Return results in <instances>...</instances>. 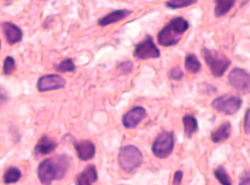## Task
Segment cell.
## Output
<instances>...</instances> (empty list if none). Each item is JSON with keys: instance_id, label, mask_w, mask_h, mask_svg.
I'll return each instance as SVG.
<instances>
[{"instance_id": "obj_12", "label": "cell", "mask_w": 250, "mask_h": 185, "mask_svg": "<svg viewBox=\"0 0 250 185\" xmlns=\"http://www.w3.org/2000/svg\"><path fill=\"white\" fill-rule=\"evenodd\" d=\"M74 146L79 158L84 161L92 159L96 153L94 144L90 140H83L75 141Z\"/></svg>"}, {"instance_id": "obj_22", "label": "cell", "mask_w": 250, "mask_h": 185, "mask_svg": "<svg viewBox=\"0 0 250 185\" xmlns=\"http://www.w3.org/2000/svg\"><path fill=\"white\" fill-rule=\"evenodd\" d=\"M198 0H169L166 3L167 7L171 9H178L193 5Z\"/></svg>"}, {"instance_id": "obj_30", "label": "cell", "mask_w": 250, "mask_h": 185, "mask_svg": "<svg viewBox=\"0 0 250 185\" xmlns=\"http://www.w3.org/2000/svg\"><path fill=\"white\" fill-rule=\"evenodd\" d=\"M250 174L249 173H246L242 176L240 179V185H249L250 184Z\"/></svg>"}, {"instance_id": "obj_28", "label": "cell", "mask_w": 250, "mask_h": 185, "mask_svg": "<svg viewBox=\"0 0 250 185\" xmlns=\"http://www.w3.org/2000/svg\"><path fill=\"white\" fill-rule=\"evenodd\" d=\"M244 130L246 134L250 133V109H248L245 113L244 120Z\"/></svg>"}, {"instance_id": "obj_27", "label": "cell", "mask_w": 250, "mask_h": 185, "mask_svg": "<svg viewBox=\"0 0 250 185\" xmlns=\"http://www.w3.org/2000/svg\"><path fill=\"white\" fill-rule=\"evenodd\" d=\"M9 100V95L6 89L0 85V105L6 103Z\"/></svg>"}, {"instance_id": "obj_5", "label": "cell", "mask_w": 250, "mask_h": 185, "mask_svg": "<svg viewBox=\"0 0 250 185\" xmlns=\"http://www.w3.org/2000/svg\"><path fill=\"white\" fill-rule=\"evenodd\" d=\"M242 104V100L239 96L226 94L214 99L211 105L218 112L232 115L239 110Z\"/></svg>"}, {"instance_id": "obj_6", "label": "cell", "mask_w": 250, "mask_h": 185, "mask_svg": "<svg viewBox=\"0 0 250 185\" xmlns=\"http://www.w3.org/2000/svg\"><path fill=\"white\" fill-rule=\"evenodd\" d=\"M174 145L173 133L163 131L160 133L154 140L152 145V152L155 157L164 159L171 153Z\"/></svg>"}, {"instance_id": "obj_19", "label": "cell", "mask_w": 250, "mask_h": 185, "mask_svg": "<svg viewBox=\"0 0 250 185\" xmlns=\"http://www.w3.org/2000/svg\"><path fill=\"white\" fill-rule=\"evenodd\" d=\"M185 67L188 72L196 74L200 70L201 64L195 54H189L185 58Z\"/></svg>"}, {"instance_id": "obj_20", "label": "cell", "mask_w": 250, "mask_h": 185, "mask_svg": "<svg viewBox=\"0 0 250 185\" xmlns=\"http://www.w3.org/2000/svg\"><path fill=\"white\" fill-rule=\"evenodd\" d=\"M22 176L21 170L15 166L9 167L5 172L3 176V182L5 184L17 183Z\"/></svg>"}, {"instance_id": "obj_21", "label": "cell", "mask_w": 250, "mask_h": 185, "mask_svg": "<svg viewBox=\"0 0 250 185\" xmlns=\"http://www.w3.org/2000/svg\"><path fill=\"white\" fill-rule=\"evenodd\" d=\"M214 175L216 179L223 185H230L231 184V178L225 168L219 165L214 170Z\"/></svg>"}, {"instance_id": "obj_26", "label": "cell", "mask_w": 250, "mask_h": 185, "mask_svg": "<svg viewBox=\"0 0 250 185\" xmlns=\"http://www.w3.org/2000/svg\"><path fill=\"white\" fill-rule=\"evenodd\" d=\"M183 72L179 66H175L171 69L169 72V77L174 80H179L182 78Z\"/></svg>"}, {"instance_id": "obj_1", "label": "cell", "mask_w": 250, "mask_h": 185, "mask_svg": "<svg viewBox=\"0 0 250 185\" xmlns=\"http://www.w3.org/2000/svg\"><path fill=\"white\" fill-rule=\"evenodd\" d=\"M69 165L68 156L60 154L42 160L37 168V175L43 185H50L54 180H60L65 175Z\"/></svg>"}, {"instance_id": "obj_2", "label": "cell", "mask_w": 250, "mask_h": 185, "mask_svg": "<svg viewBox=\"0 0 250 185\" xmlns=\"http://www.w3.org/2000/svg\"><path fill=\"white\" fill-rule=\"evenodd\" d=\"M188 27V21L182 17L173 18L158 33V43L165 47L177 44Z\"/></svg>"}, {"instance_id": "obj_15", "label": "cell", "mask_w": 250, "mask_h": 185, "mask_svg": "<svg viewBox=\"0 0 250 185\" xmlns=\"http://www.w3.org/2000/svg\"><path fill=\"white\" fill-rule=\"evenodd\" d=\"M131 12L130 10L125 9L116 10L99 19L98 23L101 26H105L121 21Z\"/></svg>"}, {"instance_id": "obj_25", "label": "cell", "mask_w": 250, "mask_h": 185, "mask_svg": "<svg viewBox=\"0 0 250 185\" xmlns=\"http://www.w3.org/2000/svg\"><path fill=\"white\" fill-rule=\"evenodd\" d=\"M133 66L131 62L127 61L121 62L118 65V68L121 74H127L131 71Z\"/></svg>"}, {"instance_id": "obj_29", "label": "cell", "mask_w": 250, "mask_h": 185, "mask_svg": "<svg viewBox=\"0 0 250 185\" xmlns=\"http://www.w3.org/2000/svg\"><path fill=\"white\" fill-rule=\"evenodd\" d=\"M183 177V172L182 171L180 170L176 171L173 175L172 184L175 185L181 184Z\"/></svg>"}, {"instance_id": "obj_7", "label": "cell", "mask_w": 250, "mask_h": 185, "mask_svg": "<svg viewBox=\"0 0 250 185\" xmlns=\"http://www.w3.org/2000/svg\"><path fill=\"white\" fill-rule=\"evenodd\" d=\"M133 55L137 59L144 60L159 57L160 52L151 36L147 35L143 41L136 44Z\"/></svg>"}, {"instance_id": "obj_13", "label": "cell", "mask_w": 250, "mask_h": 185, "mask_svg": "<svg viewBox=\"0 0 250 185\" xmlns=\"http://www.w3.org/2000/svg\"><path fill=\"white\" fill-rule=\"evenodd\" d=\"M58 144L46 135H42L38 140L34 147V155L36 158L47 155L54 151Z\"/></svg>"}, {"instance_id": "obj_23", "label": "cell", "mask_w": 250, "mask_h": 185, "mask_svg": "<svg viewBox=\"0 0 250 185\" xmlns=\"http://www.w3.org/2000/svg\"><path fill=\"white\" fill-rule=\"evenodd\" d=\"M75 69V65L71 58L63 60L56 67V71L61 73L72 72Z\"/></svg>"}, {"instance_id": "obj_10", "label": "cell", "mask_w": 250, "mask_h": 185, "mask_svg": "<svg viewBox=\"0 0 250 185\" xmlns=\"http://www.w3.org/2000/svg\"><path fill=\"white\" fill-rule=\"evenodd\" d=\"M146 109L141 106H136L127 112L123 116V125L128 128L136 127L146 116Z\"/></svg>"}, {"instance_id": "obj_16", "label": "cell", "mask_w": 250, "mask_h": 185, "mask_svg": "<svg viewBox=\"0 0 250 185\" xmlns=\"http://www.w3.org/2000/svg\"><path fill=\"white\" fill-rule=\"evenodd\" d=\"M231 132V123L229 121H226L211 132L210 139L215 143H222L230 137Z\"/></svg>"}, {"instance_id": "obj_18", "label": "cell", "mask_w": 250, "mask_h": 185, "mask_svg": "<svg viewBox=\"0 0 250 185\" xmlns=\"http://www.w3.org/2000/svg\"><path fill=\"white\" fill-rule=\"evenodd\" d=\"M184 132L188 138H191L198 129L196 119L190 115H186L182 118Z\"/></svg>"}, {"instance_id": "obj_9", "label": "cell", "mask_w": 250, "mask_h": 185, "mask_svg": "<svg viewBox=\"0 0 250 185\" xmlns=\"http://www.w3.org/2000/svg\"><path fill=\"white\" fill-rule=\"evenodd\" d=\"M66 84L65 80L56 74H46L40 77L37 83V88L40 92L63 88Z\"/></svg>"}, {"instance_id": "obj_24", "label": "cell", "mask_w": 250, "mask_h": 185, "mask_svg": "<svg viewBox=\"0 0 250 185\" xmlns=\"http://www.w3.org/2000/svg\"><path fill=\"white\" fill-rule=\"evenodd\" d=\"M16 68V64L14 58L10 56H7L3 63V74L4 75H10L14 72Z\"/></svg>"}, {"instance_id": "obj_4", "label": "cell", "mask_w": 250, "mask_h": 185, "mask_svg": "<svg viewBox=\"0 0 250 185\" xmlns=\"http://www.w3.org/2000/svg\"><path fill=\"white\" fill-rule=\"evenodd\" d=\"M201 54L215 77L223 75L231 64L230 60L228 57L217 51L204 48L202 50Z\"/></svg>"}, {"instance_id": "obj_3", "label": "cell", "mask_w": 250, "mask_h": 185, "mask_svg": "<svg viewBox=\"0 0 250 185\" xmlns=\"http://www.w3.org/2000/svg\"><path fill=\"white\" fill-rule=\"evenodd\" d=\"M143 154L136 146L129 144L120 149L118 164L124 172L129 173L139 167L143 162Z\"/></svg>"}, {"instance_id": "obj_14", "label": "cell", "mask_w": 250, "mask_h": 185, "mask_svg": "<svg viewBox=\"0 0 250 185\" xmlns=\"http://www.w3.org/2000/svg\"><path fill=\"white\" fill-rule=\"evenodd\" d=\"M98 180V173L95 165L88 164L76 177V184L89 185Z\"/></svg>"}, {"instance_id": "obj_17", "label": "cell", "mask_w": 250, "mask_h": 185, "mask_svg": "<svg viewBox=\"0 0 250 185\" xmlns=\"http://www.w3.org/2000/svg\"><path fill=\"white\" fill-rule=\"evenodd\" d=\"M236 0H215L214 15L221 17L228 13L234 6Z\"/></svg>"}, {"instance_id": "obj_11", "label": "cell", "mask_w": 250, "mask_h": 185, "mask_svg": "<svg viewBox=\"0 0 250 185\" xmlns=\"http://www.w3.org/2000/svg\"><path fill=\"white\" fill-rule=\"evenodd\" d=\"M0 26L9 44L14 45L22 40V31L16 24L10 21H4L1 23Z\"/></svg>"}, {"instance_id": "obj_31", "label": "cell", "mask_w": 250, "mask_h": 185, "mask_svg": "<svg viewBox=\"0 0 250 185\" xmlns=\"http://www.w3.org/2000/svg\"><path fill=\"white\" fill-rule=\"evenodd\" d=\"M0 47H1V41L0 40Z\"/></svg>"}, {"instance_id": "obj_8", "label": "cell", "mask_w": 250, "mask_h": 185, "mask_svg": "<svg viewBox=\"0 0 250 185\" xmlns=\"http://www.w3.org/2000/svg\"><path fill=\"white\" fill-rule=\"evenodd\" d=\"M228 81L231 86L244 94L249 93L250 90V77L245 70L235 67L228 75Z\"/></svg>"}]
</instances>
